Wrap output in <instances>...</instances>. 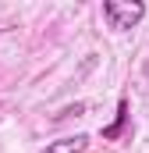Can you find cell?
Returning <instances> with one entry per match:
<instances>
[{
	"label": "cell",
	"mask_w": 149,
	"mask_h": 153,
	"mask_svg": "<svg viewBox=\"0 0 149 153\" xmlns=\"http://www.w3.org/2000/svg\"><path fill=\"white\" fill-rule=\"evenodd\" d=\"M142 71H146V78H149V61H146V68H142Z\"/></svg>",
	"instance_id": "277c9868"
},
{
	"label": "cell",
	"mask_w": 149,
	"mask_h": 153,
	"mask_svg": "<svg viewBox=\"0 0 149 153\" xmlns=\"http://www.w3.org/2000/svg\"><path fill=\"white\" fill-rule=\"evenodd\" d=\"M103 18L107 25L124 32V29H135L142 18H146V4L142 0H107L103 4Z\"/></svg>",
	"instance_id": "6da1fadb"
},
{
	"label": "cell",
	"mask_w": 149,
	"mask_h": 153,
	"mask_svg": "<svg viewBox=\"0 0 149 153\" xmlns=\"http://www.w3.org/2000/svg\"><path fill=\"white\" fill-rule=\"evenodd\" d=\"M117 125H110V128H103V135H107V139H114V135H121V125H124V114H128V103H124V100H121V107H117Z\"/></svg>",
	"instance_id": "3957f363"
},
{
	"label": "cell",
	"mask_w": 149,
	"mask_h": 153,
	"mask_svg": "<svg viewBox=\"0 0 149 153\" xmlns=\"http://www.w3.org/2000/svg\"><path fill=\"white\" fill-rule=\"evenodd\" d=\"M85 150H89V135H68V139L50 143L43 153H85Z\"/></svg>",
	"instance_id": "7a4b0ae2"
}]
</instances>
